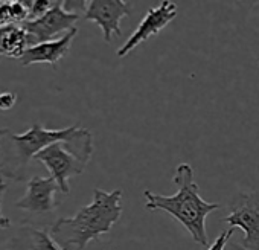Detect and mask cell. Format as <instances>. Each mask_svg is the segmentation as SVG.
<instances>
[{"mask_svg":"<svg viewBox=\"0 0 259 250\" xmlns=\"http://www.w3.org/2000/svg\"><path fill=\"white\" fill-rule=\"evenodd\" d=\"M120 215L122 191L105 192L95 188L90 204L81 207L70 218H58L49 232L64 250H84L92 239L108 233Z\"/></svg>","mask_w":259,"mask_h":250,"instance_id":"6da1fadb","label":"cell"},{"mask_svg":"<svg viewBox=\"0 0 259 250\" xmlns=\"http://www.w3.org/2000/svg\"><path fill=\"white\" fill-rule=\"evenodd\" d=\"M174 183L179 191L174 195H160L151 191H145V207L148 211H163L172 215L192 236V239L207 247V232H206V217L220 207L218 203L204 201L200 195L197 182L194 180V168L183 162L177 166Z\"/></svg>","mask_w":259,"mask_h":250,"instance_id":"7a4b0ae2","label":"cell"},{"mask_svg":"<svg viewBox=\"0 0 259 250\" xmlns=\"http://www.w3.org/2000/svg\"><path fill=\"white\" fill-rule=\"evenodd\" d=\"M93 154V136L87 129L72 142H57L40 151L34 160L45 165L63 194H69V179L84 173Z\"/></svg>","mask_w":259,"mask_h":250,"instance_id":"3957f363","label":"cell"},{"mask_svg":"<svg viewBox=\"0 0 259 250\" xmlns=\"http://www.w3.org/2000/svg\"><path fill=\"white\" fill-rule=\"evenodd\" d=\"M82 129L84 127H79V125H72V127L63 129V130H49V129H45L38 122H35L23 135L8 133V136L14 145L16 163L7 176H10L14 180H22L23 171L28 166V163L31 162V159H34L40 151L51 147L52 144L75 141L81 135Z\"/></svg>","mask_w":259,"mask_h":250,"instance_id":"277c9868","label":"cell"},{"mask_svg":"<svg viewBox=\"0 0 259 250\" xmlns=\"http://www.w3.org/2000/svg\"><path fill=\"white\" fill-rule=\"evenodd\" d=\"M223 221L232 229H242V247L259 250V192H241L233 197L229 204V215Z\"/></svg>","mask_w":259,"mask_h":250,"instance_id":"5b68a950","label":"cell"},{"mask_svg":"<svg viewBox=\"0 0 259 250\" xmlns=\"http://www.w3.org/2000/svg\"><path fill=\"white\" fill-rule=\"evenodd\" d=\"M66 4L63 0L54 4L52 10L48 11L43 17L31 22H25L22 26L26 29L28 37H29V48L57 40L60 34L66 35L72 29H75V23L81 19L79 14L67 11ZM60 38V37H58Z\"/></svg>","mask_w":259,"mask_h":250,"instance_id":"8992f818","label":"cell"},{"mask_svg":"<svg viewBox=\"0 0 259 250\" xmlns=\"http://www.w3.org/2000/svg\"><path fill=\"white\" fill-rule=\"evenodd\" d=\"M84 4V19L95 22L101 28L107 43L111 41L113 35H122L120 20L132 14V4L122 0H90Z\"/></svg>","mask_w":259,"mask_h":250,"instance_id":"52a82bcc","label":"cell"},{"mask_svg":"<svg viewBox=\"0 0 259 250\" xmlns=\"http://www.w3.org/2000/svg\"><path fill=\"white\" fill-rule=\"evenodd\" d=\"M176 17H177V5L169 2V0H163V2H160L159 7L150 10L145 14V17L142 19V22L139 23L136 31L117 49L116 55L119 58L126 57L141 43L147 41L150 37L157 35L162 29H165Z\"/></svg>","mask_w":259,"mask_h":250,"instance_id":"ba28073f","label":"cell"},{"mask_svg":"<svg viewBox=\"0 0 259 250\" xmlns=\"http://www.w3.org/2000/svg\"><path fill=\"white\" fill-rule=\"evenodd\" d=\"M57 191H60V186L54 177L34 176L28 182L25 195L19 201H16V207L32 214L52 212L60 204V201H57L55 198Z\"/></svg>","mask_w":259,"mask_h":250,"instance_id":"9c48e42d","label":"cell"},{"mask_svg":"<svg viewBox=\"0 0 259 250\" xmlns=\"http://www.w3.org/2000/svg\"><path fill=\"white\" fill-rule=\"evenodd\" d=\"M76 34H78V29L75 28L57 40L28 48L23 57L19 60L20 66L28 67L31 64H51L52 67H57V63L69 54L72 41L75 40Z\"/></svg>","mask_w":259,"mask_h":250,"instance_id":"30bf717a","label":"cell"},{"mask_svg":"<svg viewBox=\"0 0 259 250\" xmlns=\"http://www.w3.org/2000/svg\"><path fill=\"white\" fill-rule=\"evenodd\" d=\"M29 48V37L22 25H10L0 29V55L20 60Z\"/></svg>","mask_w":259,"mask_h":250,"instance_id":"8fae6325","label":"cell"},{"mask_svg":"<svg viewBox=\"0 0 259 250\" xmlns=\"http://www.w3.org/2000/svg\"><path fill=\"white\" fill-rule=\"evenodd\" d=\"M31 250H64L46 229H31Z\"/></svg>","mask_w":259,"mask_h":250,"instance_id":"7c38bea8","label":"cell"},{"mask_svg":"<svg viewBox=\"0 0 259 250\" xmlns=\"http://www.w3.org/2000/svg\"><path fill=\"white\" fill-rule=\"evenodd\" d=\"M54 4L55 2H51V0H28V7H29V19H28V22L43 17L48 11L52 10Z\"/></svg>","mask_w":259,"mask_h":250,"instance_id":"4fadbf2b","label":"cell"},{"mask_svg":"<svg viewBox=\"0 0 259 250\" xmlns=\"http://www.w3.org/2000/svg\"><path fill=\"white\" fill-rule=\"evenodd\" d=\"M10 25H14L13 13H11V0H10V2L0 0V29L7 28Z\"/></svg>","mask_w":259,"mask_h":250,"instance_id":"5bb4252c","label":"cell"},{"mask_svg":"<svg viewBox=\"0 0 259 250\" xmlns=\"http://www.w3.org/2000/svg\"><path fill=\"white\" fill-rule=\"evenodd\" d=\"M17 102V95L14 92H0V111L11 110Z\"/></svg>","mask_w":259,"mask_h":250,"instance_id":"9a60e30c","label":"cell"},{"mask_svg":"<svg viewBox=\"0 0 259 250\" xmlns=\"http://www.w3.org/2000/svg\"><path fill=\"white\" fill-rule=\"evenodd\" d=\"M232 233H233V229L232 227L227 229V230H224V232H221L217 236V239L213 241V244L207 247V250H226V245L229 244V239H230Z\"/></svg>","mask_w":259,"mask_h":250,"instance_id":"2e32d148","label":"cell"},{"mask_svg":"<svg viewBox=\"0 0 259 250\" xmlns=\"http://www.w3.org/2000/svg\"><path fill=\"white\" fill-rule=\"evenodd\" d=\"M8 189V183L0 177V206H2V198H4V194L7 192ZM11 226V220L4 217L2 215V211H0V229H8Z\"/></svg>","mask_w":259,"mask_h":250,"instance_id":"e0dca14e","label":"cell"},{"mask_svg":"<svg viewBox=\"0 0 259 250\" xmlns=\"http://www.w3.org/2000/svg\"><path fill=\"white\" fill-rule=\"evenodd\" d=\"M226 250H247V248L242 247V245L238 244V242H230V244L226 245Z\"/></svg>","mask_w":259,"mask_h":250,"instance_id":"ac0fdd59","label":"cell"},{"mask_svg":"<svg viewBox=\"0 0 259 250\" xmlns=\"http://www.w3.org/2000/svg\"><path fill=\"white\" fill-rule=\"evenodd\" d=\"M7 129H0V142H2V139H4V136L7 135Z\"/></svg>","mask_w":259,"mask_h":250,"instance_id":"d6986e66","label":"cell"}]
</instances>
